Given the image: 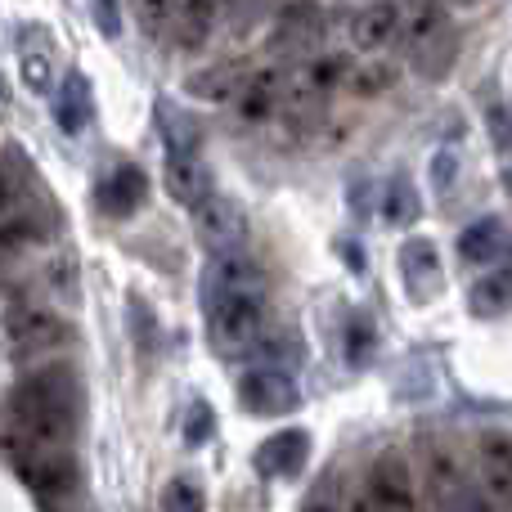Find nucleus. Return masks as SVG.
Here are the masks:
<instances>
[{
    "mask_svg": "<svg viewBox=\"0 0 512 512\" xmlns=\"http://www.w3.org/2000/svg\"><path fill=\"white\" fill-rule=\"evenodd\" d=\"M77 405V382L68 369H41L18 382L14 414L27 450H68L72 427H77Z\"/></svg>",
    "mask_w": 512,
    "mask_h": 512,
    "instance_id": "f257e3e1",
    "label": "nucleus"
},
{
    "mask_svg": "<svg viewBox=\"0 0 512 512\" xmlns=\"http://www.w3.org/2000/svg\"><path fill=\"white\" fill-rule=\"evenodd\" d=\"M427 477V512H490V495L463 472L459 454L450 445H427L423 454Z\"/></svg>",
    "mask_w": 512,
    "mask_h": 512,
    "instance_id": "f03ea898",
    "label": "nucleus"
},
{
    "mask_svg": "<svg viewBox=\"0 0 512 512\" xmlns=\"http://www.w3.org/2000/svg\"><path fill=\"white\" fill-rule=\"evenodd\" d=\"M194 239L212 261L239 256V248L248 243V212L234 198L212 194L203 207H194Z\"/></svg>",
    "mask_w": 512,
    "mask_h": 512,
    "instance_id": "7ed1b4c3",
    "label": "nucleus"
},
{
    "mask_svg": "<svg viewBox=\"0 0 512 512\" xmlns=\"http://www.w3.org/2000/svg\"><path fill=\"white\" fill-rule=\"evenodd\" d=\"M265 315H270V301H265V288L256 292H239V297H225L221 306L212 310V337L221 351H252L265 333Z\"/></svg>",
    "mask_w": 512,
    "mask_h": 512,
    "instance_id": "20e7f679",
    "label": "nucleus"
},
{
    "mask_svg": "<svg viewBox=\"0 0 512 512\" xmlns=\"http://www.w3.org/2000/svg\"><path fill=\"white\" fill-rule=\"evenodd\" d=\"M328 23H324V9L315 0H288L274 18V32H270V50L279 54H310L319 41H324Z\"/></svg>",
    "mask_w": 512,
    "mask_h": 512,
    "instance_id": "39448f33",
    "label": "nucleus"
},
{
    "mask_svg": "<svg viewBox=\"0 0 512 512\" xmlns=\"http://www.w3.org/2000/svg\"><path fill=\"white\" fill-rule=\"evenodd\" d=\"M18 50V72H23V86L32 95H50L54 90V68H59V45L45 32L41 23H23L14 36Z\"/></svg>",
    "mask_w": 512,
    "mask_h": 512,
    "instance_id": "423d86ee",
    "label": "nucleus"
},
{
    "mask_svg": "<svg viewBox=\"0 0 512 512\" xmlns=\"http://www.w3.org/2000/svg\"><path fill=\"white\" fill-rule=\"evenodd\" d=\"M369 499L378 512H418V486H414V472L400 454H382L373 459L369 468Z\"/></svg>",
    "mask_w": 512,
    "mask_h": 512,
    "instance_id": "0eeeda50",
    "label": "nucleus"
},
{
    "mask_svg": "<svg viewBox=\"0 0 512 512\" xmlns=\"http://www.w3.org/2000/svg\"><path fill=\"white\" fill-rule=\"evenodd\" d=\"M239 400L243 409H252V414L261 418H274V414H292L297 409V382H292L288 369H248L239 382Z\"/></svg>",
    "mask_w": 512,
    "mask_h": 512,
    "instance_id": "6e6552de",
    "label": "nucleus"
},
{
    "mask_svg": "<svg viewBox=\"0 0 512 512\" xmlns=\"http://www.w3.org/2000/svg\"><path fill=\"white\" fill-rule=\"evenodd\" d=\"M18 477L41 499H68L77 490V463L68 450H27L18 454Z\"/></svg>",
    "mask_w": 512,
    "mask_h": 512,
    "instance_id": "1a4fd4ad",
    "label": "nucleus"
},
{
    "mask_svg": "<svg viewBox=\"0 0 512 512\" xmlns=\"http://www.w3.org/2000/svg\"><path fill=\"white\" fill-rule=\"evenodd\" d=\"M63 319L50 315V310H36V306H14L5 315V342L14 346V355H41L54 351L63 342Z\"/></svg>",
    "mask_w": 512,
    "mask_h": 512,
    "instance_id": "9d476101",
    "label": "nucleus"
},
{
    "mask_svg": "<svg viewBox=\"0 0 512 512\" xmlns=\"http://www.w3.org/2000/svg\"><path fill=\"white\" fill-rule=\"evenodd\" d=\"M400 32H405V9L396 0H373L351 18V45L360 54L391 50V45H400Z\"/></svg>",
    "mask_w": 512,
    "mask_h": 512,
    "instance_id": "9b49d317",
    "label": "nucleus"
},
{
    "mask_svg": "<svg viewBox=\"0 0 512 512\" xmlns=\"http://www.w3.org/2000/svg\"><path fill=\"white\" fill-rule=\"evenodd\" d=\"M256 288H265L261 265L248 261V256H225V261H212V265H207L198 297H203V310L212 315V310L221 306L225 297H239V292H256Z\"/></svg>",
    "mask_w": 512,
    "mask_h": 512,
    "instance_id": "f8f14e48",
    "label": "nucleus"
},
{
    "mask_svg": "<svg viewBox=\"0 0 512 512\" xmlns=\"http://www.w3.org/2000/svg\"><path fill=\"white\" fill-rule=\"evenodd\" d=\"M95 203L104 216L126 221V216H135L144 203H149V176H144L140 167H131V162H122V167H113L104 180H99Z\"/></svg>",
    "mask_w": 512,
    "mask_h": 512,
    "instance_id": "ddd939ff",
    "label": "nucleus"
},
{
    "mask_svg": "<svg viewBox=\"0 0 512 512\" xmlns=\"http://www.w3.org/2000/svg\"><path fill=\"white\" fill-rule=\"evenodd\" d=\"M477 454H481V490L490 495V504L512 512V436L486 432Z\"/></svg>",
    "mask_w": 512,
    "mask_h": 512,
    "instance_id": "4468645a",
    "label": "nucleus"
},
{
    "mask_svg": "<svg viewBox=\"0 0 512 512\" xmlns=\"http://www.w3.org/2000/svg\"><path fill=\"white\" fill-rule=\"evenodd\" d=\"M400 274H405V288L414 301H432L445 283L441 270V252H436L432 239H409L400 248Z\"/></svg>",
    "mask_w": 512,
    "mask_h": 512,
    "instance_id": "2eb2a0df",
    "label": "nucleus"
},
{
    "mask_svg": "<svg viewBox=\"0 0 512 512\" xmlns=\"http://www.w3.org/2000/svg\"><path fill=\"white\" fill-rule=\"evenodd\" d=\"M162 180H167V194L176 198L180 207H203L207 198L216 194L212 189V167L203 162V153H189V158H167V171H162Z\"/></svg>",
    "mask_w": 512,
    "mask_h": 512,
    "instance_id": "dca6fc26",
    "label": "nucleus"
},
{
    "mask_svg": "<svg viewBox=\"0 0 512 512\" xmlns=\"http://www.w3.org/2000/svg\"><path fill=\"white\" fill-rule=\"evenodd\" d=\"M306 454H310V436L301 432V427H283L270 441H261V450H256V472H261V477H297Z\"/></svg>",
    "mask_w": 512,
    "mask_h": 512,
    "instance_id": "f3484780",
    "label": "nucleus"
},
{
    "mask_svg": "<svg viewBox=\"0 0 512 512\" xmlns=\"http://www.w3.org/2000/svg\"><path fill=\"white\" fill-rule=\"evenodd\" d=\"M252 72L256 68H243V63H212V68L194 72V77L185 81V90L194 99H203V104H239Z\"/></svg>",
    "mask_w": 512,
    "mask_h": 512,
    "instance_id": "a211bd4d",
    "label": "nucleus"
},
{
    "mask_svg": "<svg viewBox=\"0 0 512 512\" xmlns=\"http://www.w3.org/2000/svg\"><path fill=\"white\" fill-rule=\"evenodd\" d=\"M283 81H288V72H274V68H256L252 72V81H248V90L239 95V117L248 126H261V122H270L274 113H283Z\"/></svg>",
    "mask_w": 512,
    "mask_h": 512,
    "instance_id": "6ab92c4d",
    "label": "nucleus"
},
{
    "mask_svg": "<svg viewBox=\"0 0 512 512\" xmlns=\"http://www.w3.org/2000/svg\"><path fill=\"white\" fill-rule=\"evenodd\" d=\"M90 117H95V99H90V81L81 77V72H72V77L59 86V95H54V122H59V131L81 135V131H86V126H90Z\"/></svg>",
    "mask_w": 512,
    "mask_h": 512,
    "instance_id": "aec40b11",
    "label": "nucleus"
},
{
    "mask_svg": "<svg viewBox=\"0 0 512 512\" xmlns=\"http://www.w3.org/2000/svg\"><path fill=\"white\" fill-rule=\"evenodd\" d=\"M499 252H504V221L499 216H481L459 234V256L468 265H490Z\"/></svg>",
    "mask_w": 512,
    "mask_h": 512,
    "instance_id": "412c9836",
    "label": "nucleus"
},
{
    "mask_svg": "<svg viewBox=\"0 0 512 512\" xmlns=\"http://www.w3.org/2000/svg\"><path fill=\"white\" fill-rule=\"evenodd\" d=\"M158 126H162V149H167V158H189V153H198V122L185 108L158 99Z\"/></svg>",
    "mask_w": 512,
    "mask_h": 512,
    "instance_id": "4be33fe9",
    "label": "nucleus"
},
{
    "mask_svg": "<svg viewBox=\"0 0 512 512\" xmlns=\"http://www.w3.org/2000/svg\"><path fill=\"white\" fill-rule=\"evenodd\" d=\"M221 18H225V14H221V5H216V0H185V5H180V18H176L180 45H189V50L207 45Z\"/></svg>",
    "mask_w": 512,
    "mask_h": 512,
    "instance_id": "5701e85b",
    "label": "nucleus"
},
{
    "mask_svg": "<svg viewBox=\"0 0 512 512\" xmlns=\"http://www.w3.org/2000/svg\"><path fill=\"white\" fill-rule=\"evenodd\" d=\"M454 50H459V36H454V27H445V32H436L432 41L414 45V50H409V63H414V72H423V77H441V72L450 68Z\"/></svg>",
    "mask_w": 512,
    "mask_h": 512,
    "instance_id": "b1692460",
    "label": "nucleus"
},
{
    "mask_svg": "<svg viewBox=\"0 0 512 512\" xmlns=\"http://www.w3.org/2000/svg\"><path fill=\"white\" fill-rule=\"evenodd\" d=\"M418 216V194L409 185V176H391L382 189V221L387 225H409Z\"/></svg>",
    "mask_w": 512,
    "mask_h": 512,
    "instance_id": "393cba45",
    "label": "nucleus"
},
{
    "mask_svg": "<svg viewBox=\"0 0 512 512\" xmlns=\"http://www.w3.org/2000/svg\"><path fill=\"white\" fill-rule=\"evenodd\" d=\"M391 86H396V68H391L387 59L355 63L351 81H346V90H351V95H360V99H373V95H382V90H391Z\"/></svg>",
    "mask_w": 512,
    "mask_h": 512,
    "instance_id": "a878e982",
    "label": "nucleus"
},
{
    "mask_svg": "<svg viewBox=\"0 0 512 512\" xmlns=\"http://www.w3.org/2000/svg\"><path fill=\"white\" fill-rule=\"evenodd\" d=\"M512 306V270H495L472 288V310L477 315H499Z\"/></svg>",
    "mask_w": 512,
    "mask_h": 512,
    "instance_id": "bb28decb",
    "label": "nucleus"
},
{
    "mask_svg": "<svg viewBox=\"0 0 512 512\" xmlns=\"http://www.w3.org/2000/svg\"><path fill=\"white\" fill-rule=\"evenodd\" d=\"M180 5H185V0H135V18H140V27L149 36H158V32H167V27H176Z\"/></svg>",
    "mask_w": 512,
    "mask_h": 512,
    "instance_id": "cd10ccee",
    "label": "nucleus"
},
{
    "mask_svg": "<svg viewBox=\"0 0 512 512\" xmlns=\"http://www.w3.org/2000/svg\"><path fill=\"white\" fill-rule=\"evenodd\" d=\"M342 346H346V364H369V355H373V324L364 315H351L346 319V328H342Z\"/></svg>",
    "mask_w": 512,
    "mask_h": 512,
    "instance_id": "c85d7f7f",
    "label": "nucleus"
},
{
    "mask_svg": "<svg viewBox=\"0 0 512 512\" xmlns=\"http://www.w3.org/2000/svg\"><path fill=\"white\" fill-rule=\"evenodd\" d=\"M162 512H207L203 504V490L194 486V481H171L167 490H162Z\"/></svg>",
    "mask_w": 512,
    "mask_h": 512,
    "instance_id": "c756f323",
    "label": "nucleus"
},
{
    "mask_svg": "<svg viewBox=\"0 0 512 512\" xmlns=\"http://www.w3.org/2000/svg\"><path fill=\"white\" fill-rule=\"evenodd\" d=\"M212 432H216L212 405L194 400V405H189V414H185V441H189V445H207V441H212Z\"/></svg>",
    "mask_w": 512,
    "mask_h": 512,
    "instance_id": "7c9ffc66",
    "label": "nucleus"
},
{
    "mask_svg": "<svg viewBox=\"0 0 512 512\" xmlns=\"http://www.w3.org/2000/svg\"><path fill=\"white\" fill-rule=\"evenodd\" d=\"M90 14H95V23L104 36L122 32V9H117V0H90Z\"/></svg>",
    "mask_w": 512,
    "mask_h": 512,
    "instance_id": "2f4dec72",
    "label": "nucleus"
},
{
    "mask_svg": "<svg viewBox=\"0 0 512 512\" xmlns=\"http://www.w3.org/2000/svg\"><path fill=\"white\" fill-rule=\"evenodd\" d=\"M454 176H459V158H454V153H436V162H432V185H436V194H450Z\"/></svg>",
    "mask_w": 512,
    "mask_h": 512,
    "instance_id": "473e14b6",
    "label": "nucleus"
},
{
    "mask_svg": "<svg viewBox=\"0 0 512 512\" xmlns=\"http://www.w3.org/2000/svg\"><path fill=\"white\" fill-rule=\"evenodd\" d=\"M14 203H18V189H14V180H9L5 171H0V216H5Z\"/></svg>",
    "mask_w": 512,
    "mask_h": 512,
    "instance_id": "72a5a7b5",
    "label": "nucleus"
},
{
    "mask_svg": "<svg viewBox=\"0 0 512 512\" xmlns=\"http://www.w3.org/2000/svg\"><path fill=\"white\" fill-rule=\"evenodd\" d=\"M216 5H221V14H239V9H248L252 0H216Z\"/></svg>",
    "mask_w": 512,
    "mask_h": 512,
    "instance_id": "f704fd0d",
    "label": "nucleus"
},
{
    "mask_svg": "<svg viewBox=\"0 0 512 512\" xmlns=\"http://www.w3.org/2000/svg\"><path fill=\"white\" fill-rule=\"evenodd\" d=\"M0 117H9V81H5V72H0Z\"/></svg>",
    "mask_w": 512,
    "mask_h": 512,
    "instance_id": "c9c22d12",
    "label": "nucleus"
},
{
    "mask_svg": "<svg viewBox=\"0 0 512 512\" xmlns=\"http://www.w3.org/2000/svg\"><path fill=\"white\" fill-rule=\"evenodd\" d=\"M346 512H378V508H373V504H369V499H355V504H351V508H346Z\"/></svg>",
    "mask_w": 512,
    "mask_h": 512,
    "instance_id": "e433bc0d",
    "label": "nucleus"
},
{
    "mask_svg": "<svg viewBox=\"0 0 512 512\" xmlns=\"http://www.w3.org/2000/svg\"><path fill=\"white\" fill-rule=\"evenodd\" d=\"M418 5H441V0H418Z\"/></svg>",
    "mask_w": 512,
    "mask_h": 512,
    "instance_id": "4c0bfd02",
    "label": "nucleus"
},
{
    "mask_svg": "<svg viewBox=\"0 0 512 512\" xmlns=\"http://www.w3.org/2000/svg\"><path fill=\"white\" fill-rule=\"evenodd\" d=\"M5 256H9V252H5V243H0V261H5Z\"/></svg>",
    "mask_w": 512,
    "mask_h": 512,
    "instance_id": "58836bf2",
    "label": "nucleus"
},
{
    "mask_svg": "<svg viewBox=\"0 0 512 512\" xmlns=\"http://www.w3.org/2000/svg\"><path fill=\"white\" fill-rule=\"evenodd\" d=\"M508 189H512V167H508Z\"/></svg>",
    "mask_w": 512,
    "mask_h": 512,
    "instance_id": "ea45409f",
    "label": "nucleus"
}]
</instances>
